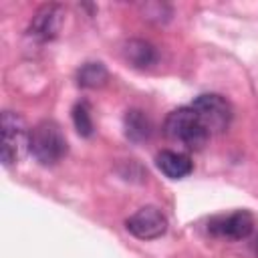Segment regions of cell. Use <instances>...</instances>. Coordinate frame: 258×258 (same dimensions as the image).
<instances>
[{
  "mask_svg": "<svg viewBox=\"0 0 258 258\" xmlns=\"http://www.w3.org/2000/svg\"><path fill=\"white\" fill-rule=\"evenodd\" d=\"M163 133L177 145L185 149H202L210 139L208 129L204 127L202 119L191 107H177L173 109L163 123Z\"/></svg>",
  "mask_w": 258,
  "mask_h": 258,
  "instance_id": "1",
  "label": "cell"
},
{
  "mask_svg": "<svg viewBox=\"0 0 258 258\" xmlns=\"http://www.w3.org/2000/svg\"><path fill=\"white\" fill-rule=\"evenodd\" d=\"M28 151L40 165H54L67 155V137L54 121H40L30 129Z\"/></svg>",
  "mask_w": 258,
  "mask_h": 258,
  "instance_id": "2",
  "label": "cell"
},
{
  "mask_svg": "<svg viewBox=\"0 0 258 258\" xmlns=\"http://www.w3.org/2000/svg\"><path fill=\"white\" fill-rule=\"evenodd\" d=\"M30 131L24 119L14 111L2 113V161L6 167L16 163L20 155L28 149Z\"/></svg>",
  "mask_w": 258,
  "mask_h": 258,
  "instance_id": "3",
  "label": "cell"
},
{
  "mask_svg": "<svg viewBox=\"0 0 258 258\" xmlns=\"http://www.w3.org/2000/svg\"><path fill=\"white\" fill-rule=\"evenodd\" d=\"M198 117L202 119L204 127L208 129V133H222L230 127L232 121V107L230 103L216 93H206L194 99V103L189 105Z\"/></svg>",
  "mask_w": 258,
  "mask_h": 258,
  "instance_id": "4",
  "label": "cell"
},
{
  "mask_svg": "<svg viewBox=\"0 0 258 258\" xmlns=\"http://www.w3.org/2000/svg\"><path fill=\"white\" fill-rule=\"evenodd\" d=\"M125 226L139 240H155V238L165 234L167 218L159 208L145 206V208H139L133 216H129Z\"/></svg>",
  "mask_w": 258,
  "mask_h": 258,
  "instance_id": "5",
  "label": "cell"
},
{
  "mask_svg": "<svg viewBox=\"0 0 258 258\" xmlns=\"http://www.w3.org/2000/svg\"><path fill=\"white\" fill-rule=\"evenodd\" d=\"M252 228H254V218L246 210H238V212H232L228 216H216L208 224V230L214 236L228 238V240L248 238Z\"/></svg>",
  "mask_w": 258,
  "mask_h": 258,
  "instance_id": "6",
  "label": "cell"
},
{
  "mask_svg": "<svg viewBox=\"0 0 258 258\" xmlns=\"http://www.w3.org/2000/svg\"><path fill=\"white\" fill-rule=\"evenodd\" d=\"M155 165L157 169L169 177V179H183L191 173L194 165H191V159L181 153V151H171V149H163L155 155Z\"/></svg>",
  "mask_w": 258,
  "mask_h": 258,
  "instance_id": "7",
  "label": "cell"
},
{
  "mask_svg": "<svg viewBox=\"0 0 258 258\" xmlns=\"http://www.w3.org/2000/svg\"><path fill=\"white\" fill-rule=\"evenodd\" d=\"M60 20H62V12L58 6H54V4L42 6L32 18L30 34L40 40H50L56 36L58 28H60Z\"/></svg>",
  "mask_w": 258,
  "mask_h": 258,
  "instance_id": "8",
  "label": "cell"
},
{
  "mask_svg": "<svg viewBox=\"0 0 258 258\" xmlns=\"http://www.w3.org/2000/svg\"><path fill=\"white\" fill-rule=\"evenodd\" d=\"M123 56L129 64L137 67V69H147L155 62L157 54H155V48L145 42V40H139V38H131L125 42L123 46Z\"/></svg>",
  "mask_w": 258,
  "mask_h": 258,
  "instance_id": "9",
  "label": "cell"
},
{
  "mask_svg": "<svg viewBox=\"0 0 258 258\" xmlns=\"http://www.w3.org/2000/svg\"><path fill=\"white\" fill-rule=\"evenodd\" d=\"M125 135L131 141H145L151 135V121L143 111L131 109L125 115Z\"/></svg>",
  "mask_w": 258,
  "mask_h": 258,
  "instance_id": "10",
  "label": "cell"
},
{
  "mask_svg": "<svg viewBox=\"0 0 258 258\" xmlns=\"http://www.w3.org/2000/svg\"><path fill=\"white\" fill-rule=\"evenodd\" d=\"M107 79H109V73L101 62H87L77 73V83L85 89H97L105 85Z\"/></svg>",
  "mask_w": 258,
  "mask_h": 258,
  "instance_id": "11",
  "label": "cell"
},
{
  "mask_svg": "<svg viewBox=\"0 0 258 258\" xmlns=\"http://www.w3.org/2000/svg\"><path fill=\"white\" fill-rule=\"evenodd\" d=\"M73 123H75V129L79 131V135H83V137H91L93 135V117H91V109H89V105L85 101L75 105Z\"/></svg>",
  "mask_w": 258,
  "mask_h": 258,
  "instance_id": "12",
  "label": "cell"
},
{
  "mask_svg": "<svg viewBox=\"0 0 258 258\" xmlns=\"http://www.w3.org/2000/svg\"><path fill=\"white\" fill-rule=\"evenodd\" d=\"M256 254H258V242H256Z\"/></svg>",
  "mask_w": 258,
  "mask_h": 258,
  "instance_id": "13",
  "label": "cell"
}]
</instances>
